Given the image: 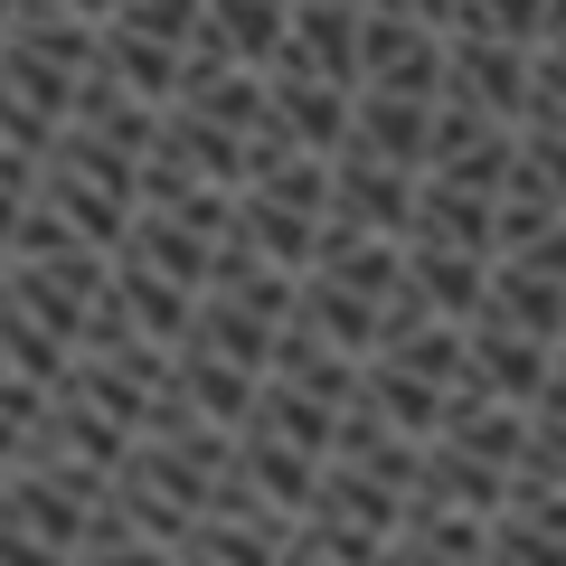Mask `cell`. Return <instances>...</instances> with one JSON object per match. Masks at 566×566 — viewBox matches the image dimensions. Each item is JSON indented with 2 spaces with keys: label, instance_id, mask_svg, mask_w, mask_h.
<instances>
[{
  "label": "cell",
  "instance_id": "2",
  "mask_svg": "<svg viewBox=\"0 0 566 566\" xmlns=\"http://www.w3.org/2000/svg\"><path fill=\"white\" fill-rule=\"evenodd\" d=\"M528 85H538V48L501 39V29H453V66H444V95L453 104H482V114H528Z\"/></svg>",
  "mask_w": 566,
  "mask_h": 566
},
{
  "label": "cell",
  "instance_id": "29",
  "mask_svg": "<svg viewBox=\"0 0 566 566\" xmlns=\"http://www.w3.org/2000/svg\"><path fill=\"white\" fill-rule=\"evenodd\" d=\"M10 482H20V463H10V453H0V501H10Z\"/></svg>",
  "mask_w": 566,
  "mask_h": 566
},
{
  "label": "cell",
  "instance_id": "25",
  "mask_svg": "<svg viewBox=\"0 0 566 566\" xmlns=\"http://www.w3.org/2000/svg\"><path fill=\"white\" fill-rule=\"evenodd\" d=\"M520 123H557V133H566V48H538V85H528V114Z\"/></svg>",
  "mask_w": 566,
  "mask_h": 566
},
{
  "label": "cell",
  "instance_id": "19",
  "mask_svg": "<svg viewBox=\"0 0 566 566\" xmlns=\"http://www.w3.org/2000/svg\"><path fill=\"white\" fill-rule=\"evenodd\" d=\"M0 359L20 368V378L66 387V368H76V340H66V331H48L29 303H10V293H0Z\"/></svg>",
  "mask_w": 566,
  "mask_h": 566
},
{
  "label": "cell",
  "instance_id": "24",
  "mask_svg": "<svg viewBox=\"0 0 566 566\" xmlns=\"http://www.w3.org/2000/svg\"><path fill=\"white\" fill-rule=\"evenodd\" d=\"M520 472H547V482H566V406H538V424H528V463ZM510 472V482H520Z\"/></svg>",
  "mask_w": 566,
  "mask_h": 566
},
{
  "label": "cell",
  "instance_id": "17",
  "mask_svg": "<svg viewBox=\"0 0 566 566\" xmlns=\"http://www.w3.org/2000/svg\"><path fill=\"white\" fill-rule=\"evenodd\" d=\"M303 322L331 331L340 349H359V359H378V340H387V303L359 293V283H340V274H322V264L303 274Z\"/></svg>",
  "mask_w": 566,
  "mask_h": 566
},
{
  "label": "cell",
  "instance_id": "9",
  "mask_svg": "<svg viewBox=\"0 0 566 566\" xmlns=\"http://www.w3.org/2000/svg\"><path fill=\"white\" fill-rule=\"evenodd\" d=\"M491 557H547V566H566V482L520 472L510 501H501V520H491Z\"/></svg>",
  "mask_w": 566,
  "mask_h": 566
},
{
  "label": "cell",
  "instance_id": "16",
  "mask_svg": "<svg viewBox=\"0 0 566 566\" xmlns=\"http://www.w3.org/2000/svg\"><path fill=\"white\" fill-rule=\"evenodd\" d=\"M237 237L255 245V255H274V264H293V274H312V264H322L331 218H322V208H293V199H264V189H245Z\"/></svg>",
  "mask_w": 566,
  "mask_h": 566
},
{
  "label": "cell",
  "instance_id": "18",
  "mask_svg": "<svg viewBox=\"0 0 566 566\" xmlns=\"http://www.w3.org/2000/svg\"><path fill=\"white\" fill-rule=\"evenodd\" d=\"M95 66H114L133 95H151V104H180V39H151V29H123V20H104V57Z\"/></svg>",
  "mask_w": 566,
  "mask_h": 566
},
{
  "label": "cell",
  "instance_id": "13",
  "mask_svg": "<svg viewBox=\"0 0 566 566\" xmlns=\"http://www.w3.org/2000/svg\"><path fill=\"white\" fill-rule=\"evenodd\" d=\"M491 520H501V510L416 491V501H406V528H397V557H491Z\"/></svg>",
  "mask_w": 566,
  "mask_h": 566
},
{
  "label": "cell",
  "instance_id": "1",
  "mask_svg": "<svg viewBox=\"0 0 566 566\" xmlns=\"http://www.w3.org/2000/svg\"><path fill=\"white\" fill-rule=\"evenodd\" d=\"M453 66V29L416 20V10H387L368 0V48H359V85H397V95H444Z\"/></svg>",
  "mask_w": 566,
  "mask_h": 566
},
{
  "label": "cell",
  "instance_id": "31",
  "mask_svg": "<svg viewBox=\"0 0 566 566\" xmlns=\"http://www.w3.org/2000/svg\"><path fill=\"white\" fill-rule=\"evenodd\" d=\"M359 10H368V0H359Z\"/></svg>",
  "mask_w": 566,
  "mask_h": 566
},
{
  "label": "cell",
  "instance_id": "11",
  "mask_svg": "<svg viewBox=\"0 0 566 566\" xmlns=\"http://www.w3.org/2000/svg\"><path fill=\"white\" fill-rule=\"evenodd\" d=\"M434 104H444V95L359 85V123H349V142H359V151H387V161H406V170H424V151H434Z\"/></svg>",
  "mask_w": 566,
  "mask_h": 566
},
{
  "label": "cell",
  "instance_id": "28",
  "mask_svg": "<svg viewBox=\"0 0 566 566\" xmlns=\"http://www.w3.org/2000/svg\"><path fill=\"white\" fill-rule=\"evenodd\" d=\"M66 10H85V20H114V0H66Z\"/></svg>",
  "mask_w": 566,
  "mask_h": 566
},
{
  "label": "cell",
  "instance_id": "4",
  "mask_svg": "<svg viewBox=\"0 0 566 566\" xmlns=\"http://www.w3.org/2000/svg\"><path fill=\"white\" fill-rule=\"evenodd\" d=\"M359 48H368V10H359V0H293V29H283V57L274 66L359 85Z\"/></svg>",
  "mask_w": 566,
  "mask_h": 566
},
{
  "label": "cell",
  "instance_id": "12",
  "mask_svg": "<svg viewBox=\"0 0 566 566\" xmlns=\"http://www.w3.org/2000/svg\"><path fill=\"white\" fill-rule=\"evenodd\" d=\"M114 303L133 312L151 340H170L180 349L189 331H199V283H180V274H161V264H142V255H114Z\"/></svg>",
  "mask_w": 566,
  "mask_h": 566
},
{
  "label": "cell",
  "instance_id": "21",
  "mask_svg": "<svg viewBox=\"0 0 566 566\" xmlns=\"http://www.w3.org/2000/svg\"><path fill=\"white\" fill-rule=\"evenodd\" d=\"M208 20L227 29V48H237V57L274 66V57H283V29H293V0H208Z\"/></svg>",
  "mask_w": 566,
  "mask_h": 566
},
{
  "label": "cell",
  "instance_id": "10",
  "mask_svg": "<svg viewBox=\"0 0 566 566\" xmlns=\"http://www.w3.org/2000/svg\"><path fill=\"white\" fill-rule=\"evenodd\" d=\"M264 378H293V387H312V397L349 406V397L368 387V359H359V349H340L331 331H312L303 312H293V322H283V340H274V368H264Z\"/></svg>",
  "mask_w": 566,
  "mask_h": 566
},
{
  "label": "cell",
  "instance_id": "23",
  "mask_svg": "<svg viewBox=\"0 0 566 566\" xmlns=\"http://www.w3.org/2000/svg\"><path fill=\"white\" fill-rule=\"evenodd\" d=\"M453 29H501V39H547V0H463V20Z\"/></svg>",
  "mask_w": 566,
  "mask_h": 566
},
{
  "label": "cell",
  "instance_id": "3",
  "mask_svg": "<svg viewBox=\"0 0 566 566\" xmlns=\"http://www.w3.org/2000/svg\"><path fill=\"white\" fill-rule=\"evenodd\" d=\"M416 189L424 170L387 161V151H340V189H331V218L340 227H368V237H416Z\"/></svg>",
  "mask_w": 566,
  "mask_h": 566
},
{
  "label": "cell",
  "instance_id": "27",
  "mask_svg": "<svg viewBox=\"0 0 566 566\" xmlns=\"http://www.w3.org/2000/svg\"><path fill=\"white\" fill-rule=\"evenodd\" d=\"M538 48H566V0H547V39Z\"/></svg>",
  "mask_w": 566,
  "mask_h": 566
},
{
  "label": "cell",
  "instance_id": "7",
  "mask_svg": "<svg viewBox=\"0 0 566 566\" xmlns=\"http://www.w3.org/2000/svg\"><path fill=\"white\" fill-rule=\"evenodd\" d=\"M416 245H472V255H501V189H472L453 170H424L416 189Z\"/></svg>",
  "mask_w": 566,
  "mask_h": 566
},
{
  "label": "cell",
  "instance_id": "6",
  "mask_svg": "<svg viewBox=\"0 0 566 566\" xmlns=\"http://www.w3.org/2000/svg\"><path fill=\"white\" fill-rule=\"evenodd\" d=\"M547 378H557V340H538V331L501 322V312H482V322H472V387L538 406V397H547Z\"/></svg>",
  "mask_w": 566,
  "mask_h": 566
},
{
  "label": "cell",
  "instance_id": "26",
  "mask_svg": "<svg viewBox=\"0 0 566 566\" xmlns=\"http://www.w3.org/2000/svg\"><path fill=\"white\" fill-rule=\"evenodd\" d=\"M387 10H416V20H434V29L463 20V0H387Z\"/></svg>",
  "mask_w": 566,
  "mask_h": 566
},
{
  "label": "cell",
  "instance_id": "30",
  "mask_svg": "<svg viewBox=\"0 0 566 566\" xmlns=\"http://www.w3.org/2000/svg\"><path fill=\"white\" fill-rule=\"evenodd\" d=\"M0 39H10V29H0Z\"/></svg>",
  "mask_w": 566,
  "mask_h": 566
},
{
  "label": "cell",
  "instance_id": "8",
  "mask_svg": "<svg viewBox=\"0 0 566 566\" xmlns=\"http://www.w3.org/2000/svg\"><path fill=\"white\" fill-rule=\"evenodd\" d=\"M406 293H416L424 312H444V322H482L491 255H472V245H416V237H406Z\"/></svg>",
  "mask_w": 566,
  "mask_h": 566
},
{
  "label": "cell",
  "instance_id": "22",
  "mask_svg": "<svg viewBox=\"0 0 566 566\" xmlns=\"http://www.w3.org/2000/svg\"><path fill=\"white\" fill-rule=\"evenodd\" d=\"M510 180L547 189V199L566 208V133H557V123H520V170H510Z\"/></svg>",
  "mask_w": 566,
  "mask_h": 566
},
{
  "label": "cell",
  "instance_id": "5",
  "mask_svg": "<svg viewBox=\"0 0 566 566\" xmlns=\"http://www.w3.org/2000/svg\"><path fill=\"white\" fill-rule=\"evenodd\" d=\"M245 151H255V133L218 123L208 104H170V114H161V142H151V161L189 170V180H218V189H245Z\"/></svg>",
  "mask_w": 566,
  "mask_h": 566
},
{
  "label": "cell",
  "instance_id": "15",
  "mask_svg": "<svg viewBox=\"0 0 566 566\" xmlns=\"http://www.w3.org/2000/svg\"><path fill=\"white\" fill-rule=\"evenodd\" d=\"M180 397L245 434V416H255V397H264V368L227 359V349H208V340H180Z\"/></svg>",
  "mask_w": 566,
  "mask_h": 566
},
{
  "label": "cell",
  "instance_id": "14",
  "mask_svg": "<svg viewBox=\"0 0 566 566\" xmlns=\"http://www.w3.org/2000/svg\"><path fill=\"white\" fill-rule=\"evenodd\" d=\"M482 312H501V322H520V331L566 349V274H547L528 255H491V303Z\"/></svg>",
  "mask_w": 566,
  "mask_h": 566
},
{
  "label": "cell",
  "instance_id": "20",
  "mask_svg": "<svg viewBox=\"0 0 566 566\" xmlns=\"http://www.w3.org/2000/svg\"><path fill=\"white\" fill-rule=\"evenodd\" d=\"M368 397H378L406 434H434V424H444V406H453V387H444V378H416L406 359H368Z\"/></svg>",
  "mask_w": 566,
  "mask_h": 566
}]
</instances>
